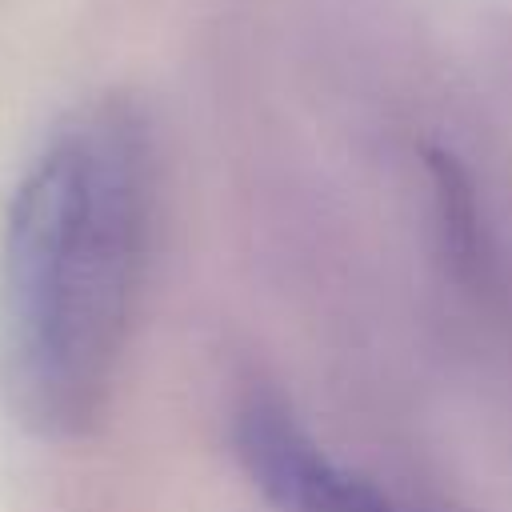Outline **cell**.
I'll return each instance as SVG.
<instances>
[{
    "instance_id": "obj_1",
    "label": "cell",
    "mask_w": 512,
    "mask_h": 512,
    "mask_svg": "<svg viewBox=\"0 0 512 512\" xmlns=\"http://www.w3.org/2000/svg\"><path fill=\"white\" fill-rule=\"evenodd\" d=\"M156 140L132 100L64 116L28 160L0 240V400L40 440L104 416L156 244Z\"/></svg>"
},
{
    "instance_id": "obj_2",
    "label": "cell",
    "mask_w": 512,
    "mask_h": 512,
    "mask_svg": "<svg viewBox=\"0 0 512 512\" xmlns=\"http://www.w3.org/2000/svg\"><path fill=\"white\" fill-rule=\"evenodd\" d=\"M228 440L240 472L276 512H400L376 480L332 456L280 396L248 392L232 408Z\"/></svg>"
}]
</instances>
